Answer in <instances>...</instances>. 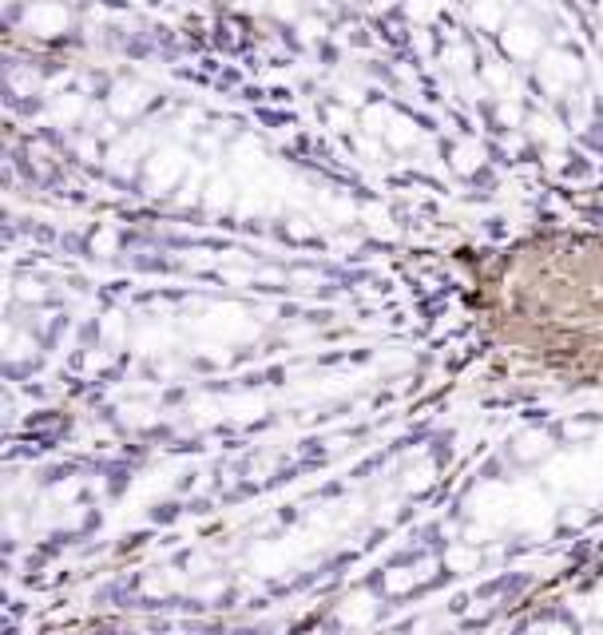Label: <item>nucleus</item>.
<instances>
[{"label": "nucleus", "mask_w": 603, "mask_h": 635, "mask_svg": "<svg viewBox=\"0 0 603 635\" xmlns=\"http://www.w3.org/2000/svg\"><path fill=\"white\" fill-rule=\"evenodd\" d=\"M437 9H441L437 0H413V4H409V16H418V21H429V16Z\"/></svg>", "instance_id": "nucleus-6"}, {"label": "nucleus", "mask_w": 603, "mask_h": 635, "mask_svg": "<svg viewBox=\"0 0 603 635\" xmlns=\"http://www.w3.org/2000/svg\"><path fill=\"white\" fill-rule=\"evenodd\" d=\"M536 45H540V36H536L533 28H512V33L504 36V48H509L512 56H533Z\"/></svg>", "instance_id": "nucleus-5"}, {"label": "nucleus", "mask_w": 603, "mask_h": 635, "mask_svg": "<svg viewBox=\"0 0 603 635\" xmlns=\"http://www.w3.org/2000/svg\"><path fill=\"white\" fill-rule=\"evenodd\" d=\"M473 167H476V148L457 151V172H473Z\"/></svg>", "instance_id": "nucleus-7"}, {"label": "nucleus", "mask_w": 603, "mask_h": 635, "mask_svg": "<svg viewBox=\"0 0 603 635\" xmlns=\"http://www.w3.org/2000/svg\"><path fill=\"white\" fill-rule=\"evenodd\" d=\"M112 246H116V239H112V234H104V239L95 234V251H112Z\"/></svg>", "instance_id": "nucleus-9"}, {"label": "nucleus", "mask_w": 603, "mask_h": 635, "mask_svg": "<svg viewBox=\"0 0 603 635\" xmlns=\"http://www.w3.org/2000/svg\"><path fill=\"white\" fill-rule=\"evenodd\" d=\"M179 167H183V163L175 160V155H159V160L151 163L147 167V179H151V187H171L175 183V175H179Z\"/></svg>", "instance_id": "nucleus-4"}, {"label": "nucleus", "mask_w": 603, "mask_h": 635, "mask_svg": "<svg viewBox=\"0 0 603 635\" xmlns=\"http://www.w3.org/2000/svg\"><path fill=\"white\" fill-rule=\"evenodd\" d=\"M540 76H544L552 88H560L564 80H576V76H580V64H576L572 56H560L556 52V56H548V64L540 68Z\"/></svg>", "instance_id": "nucleus-2"}, {"label": "nucleus", "mask_w": 603, "mask_h": 635, "mask_svg": "<svg viewBox=\"0 0 603 635\" xmlns=\"http://www.w3.org/2000/svg\"><path fill=\"white\" fill-rule=\"evenodd\" d=\"M28 24H33L40 36H56V33H64L68 12L60 9V4H36V9L28 12Z\"/></svg>", "instance_id": "nucleus-1"}, {"label": "nucleus", "mask_w": 603, "mask_h": 635, "mask_svg": "<svg viewBox=\"0 0 603 635\" xmlns=\"http://www.w3.org/2000/svg\"><path fill=\"white\" fill-rule=\"evenodd\" d=\"M143 100H147L143 88H128V84H119L116 96H112V112H116V116H131V112H140L143 107Z\"/></svg>", "instance_id": "nucleus-3"}, {"label": "nucleus", "mask_w": 603, "mask_h": 635, "mask_svg": "<svg viewBox=\"0 0 603 635\" xmlns=\"http://www.w3.org/2000/svg\"><path fill=\"white\" fill-rule=\"evenodd\" d=\"M80 107H84V104L76 100V96H72V100H64V104L56 107V116H60V119H76V116H80Z\"/></svg>", "instance_id": "nucleus-8"}]
</instances>
